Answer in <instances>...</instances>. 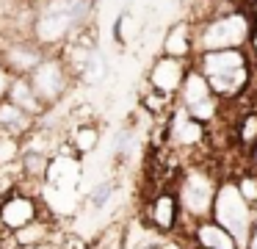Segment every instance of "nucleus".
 Wrapping results in <instances>:
<instances>
[{
	"label": "nucleus",
	"mask_w": 257,
	"mask_h": 249,
	"mask_svg": "<svg viewBox=\"0 0 257 249\" xmlns=\"http://www.w3.org/2000/svg\"><path fill=\"white\" fill-rule=\"evenodd\" d=\"M91 0H42L34 14V39L42 47L67 44L91 20Z\"/></svg>",
	"instance_id": "1"
},
{
	"label": "nucleus",
	"mask_w": 257,
	"mask_h": 249,
	"mask_svg": "<svg viewBox=\"0 0 257 249\" xmlns=\"http://www.w3.org/2000/svg\"><path fill=\"white\" fill-rule=\"evenodd\" d=\"M196 69L210 83L218 100H235L249 83V58L243 50H213L199 53Z\"/></svg>",
	"instance_id": "2"
},
{
	"label": "nucleus",
	"mask_w": 257,
	"mask_h": 249,
	"mask_svg": "<svg viewBox=\"0 0 257 249\" xmlns=\"http://www.w3.org/2000/svg\"><path fill=\"white\" fill-rule=\"evenodd\" d=\"M251 36V20L240 9L216 14L194 31V50L213 53V50H240Z\"/></svg>",
	"instance_id": "3"
},
{
	"label": "nucleus",
	"mask_w": 257,
	"mask_h": 249,
	"mask_svg": "<svg viewBox=\"0 0 257 249\" xmlns=\"http://www.w3.org/2000/svg\"><path fill=\"white\" fill-rule=\"evenodd\" d=\"M210 219L218 221V224H221L224 230L240 243V249H243L246 238H249L251 227H254V210H251V205L240 197L235 180H221L218 183Z\"/></svg>",
	"instance_id": "4"
},
{
	"label": "nucleus",
	"mask_w": 257,
	"mask_h": 249,
	"mask_svg": "<svg viewBox=\"0 0 257 249\" xmlns=\"http://www.w3.org/2000/svg\"><path fill=\"white\" fill-rule=\"evenodd\" d=\"M25 77H28V83L34 86L36 97H39L47 108H53V105L67 94L69 83H72V75L67 72L64 61L58 58V53L56 55H45V58L34 66V72L25 75Z\"/></svg>",
	"instance_id": "5"
},
{
	"label": "nucleus",
	"mask_w": 257,
	"mask_h": 249,
	"mask_svg": "<svg viewBox=\"0 0 257 249\" xmlns=\"http://www.w3.org/2000/svg\"><path fill=\"white\" fill-rule=\"evenodd\" d=\"M141 224H147L152 232L161 235H174L180 224V202L174 186L158 188V191L147 194V199L141 202Z\"/></svg>",
	"instance_id": "6"
},
{
	"label": "nucleus",
	"mask_w": 257,
	"mask_h": 249,
	"mask_svg": "<svg viewBox=\"0 0 257 249\" xmlns=\"http://www.w3.org/2000/svg\"><path fill=\"white\" fill-rule=\"evenodd\" d=\"M47 213H53V210H47L45 202L36 194L17 188V191H12L0 202V232L3 235H12V232L23 230L25 224H31V221L42 219Z\"/></svg>",
	"instance_id": "7"
},
{
	"label": "nucleus",
	"mask_w": 257,
	"mask_h": 249,
	"mask_svg": "<svg viewBox=\"0 0 257 249\" xmlns=\"http://www.w3.org/2000/svg\"><path fill=\"white\" fill-rule=\"evenodd\" d=\"M185 75H188V64H185V61L172 58V55H158L155 64L150 66L147 83H150L152 89H158V92L174 97V94L180 92V86H183Z\"/></svg>",
	"instance_id": "8"
},
{
	"label": "nucleus",
	"mask_w": 257,
	"mask_h": 249,
	"mask_svg": "<svg viewBox=\"0 0 257 249\" xmlns=\"http://www.w3.org/2000/svg\"><path fill=\"white\" fill-rule=\"evenodd\" d=\"M42 44L36 42H25V39H17L14 44H9L3 53H0V64L6 66L12 75H31L34 72V66L39 64L42 58H45V53H42Z\"/></svg>",
	"instance_id": "9"
},
{
	"label": "nucleus",
	"mask_w": 257,
	"mask_h": 249,
	"mask_svg": "<svg viewBox=\"0 0 257 249\" xmlns=\"http://www.w3.org/2000/svg\"><path fill=\"white\" fill-rule=\"evenodd\" d=\"M36 125H39V119L31 116L28 111H23L20 105H14L12 100H3L0 103V133L3 136H12L17 141H23Z\"/></svg>",
	"instance_id": "10"
},
{
	"label": "nucleus",
	"mask_w": 257,
	"mask_h": 249,
	"mask_svg": "<svg viewBox=\"0 0 257 249\" xmlns=\"http://www.w3.org/2000/svg\"><path fill=\"white\" fill-rule=\"evenodd\" d=\"M191 243H194V246H202V249H240V243L213 219L196 221Z\"/></svg>",
	"instance_id": "11"
},
{
	"label": "nucleus",
	"mask_w": 257,
	"mask_h": 249,
	"mask_svg": "<svg viewBox=\"0 0 257 249\" xmlns=\"http://www.w3.org/2000/svg\"><path fill=\"white\" fill-rule=\"evenodd\" d=\"M177 97H180V108L191 111V108H196V105L213 100L216 94H213L210 83L205 80V75H202L199 69H188V75H185V80H183V86H180Z\"/></svg>",
	"instance_id": "12"
},
{
	"label": "nucleus",
	"mask_w": 257,
	"mask_h": 249,
	"mask_svg": "<svg viewBox=\"0 0 257 249\" xmlns=\"http://www.w3.org/2000/svg\"><path fill=\"white\" fill-rule=\"evenodd\" d=\"M9 100H12L14 105H20L23 111H28L31 116H36V119H42V116L50 111L39 97H36L34 86L28 83V77H25V75H14L12 89H9Z\"/></svg>",
	"instance_id": "13"
},
{
	"label": "nucleus",
	"mask_w": 257,
	"mask_h": 249,
	"mask_svg": "<svg viewBox=\"0 0 257 249\" xmlns=\"http://www.w3.org/2000/svg\"><path fill=\"white\" fill-rule=\"evenodd\" d=\"M163 55H172V58H191L194 55V28L188 22H177L166 31L163 39Z\"/></svg>",
	"instance_id": "14"
},
{
	"label": "nucleus",
	"mask_w": 257,
	"mask_h": 249,
	"mask_svg": "<svg viewBox=\"0 0 257 249\" xmlns=\"http://www.w3.org/2000/svg\"><path fill=\"white\" fill-rule=\"evenodd\" d=\"M232 141L240 152H249L257 147V111H246L232 125Z\"/></svg>",
	"instance_id": "15"
},
{
	"label": "nucleus",
	"mask_w": 257,
	"mask_h": 249,
	"mask_svg": "<svg viewBox=\"0 0 257 249\" xmlns=\"http://www.w3.org/2000/svg\"><path fill=\"white\" fill-rule=\"evenodd\" d=\"M69 144H72L78 158L94 152L97 144H100V127H97L94 122H75L72 133H69Z\"/></svg>",
	"instance_id": "16"
},
{
	"label": "nucleus",
	"mask_w": 257,
	"mask_h": 249,
	"mask_svg": "<svg viewBox=\"0 0 257 249\" xmlns=\"http://www.w3.org/2000/svg\"><path fill=\"white\" fill-rule=\"evenodd\" d=\"M116 191H119V180L116 177H105V180H100L97 186H91V191L86 194V199H83V208L89 210V213H100V210H105L108 205H111V199Z\"/></svg>",
	"instance_id": "17"
},
{
	"label": "nucleus",
	"mask_w": 257,
	"mask_h": 249,
	"mask_svg": "<svg viewBox=\"0 0 257 249\" xmlns=\"http://www.w3.org/2000/svg\"><path fill=\"white\" fill-rule=\"evenodd\" d=\"M105 75H108V58L100 53V47H97V50H91V53H89L86 66H83V72H80L78 80L89 83V86H97V83L105 80Z\"/></svg>",
	"instance_id": "18"
},
{
	"label": "nucleus",
	"mask_w": 257,
	"mask_h": 249,
	"mask_svg": "<svg viewBox=\"0 0 257 249\" xmlns=\"http://www.w3.org/2000/svg\"><path fill=\"white\" fill-rule=\"evenodd\" d=\"M232 180H235V186H238L240 197L254 208V205H257V172L254 169H246V172H240L238 177H232Z\"/></svg>",
	"instance_id": "19"
},
{
	"label": "nucleus",
	"mask_w": 257,
	"mask_h": 249,
	"mask_svg": "<svg viewBox=\"0 0 257 249\" xmlns=\"http://www.w3.org/2000/svg\"><path fill=\"white\" fill-rule=\"evenodd\" d=\"M12 80H14V75L6 69V66L0 64V103L3 100H9V89H12Z\"/></svg>",
	"instance_id": "20"
},
{
	"label": "nucleus",
	"mask_w": 257,
	"mask_h": 249,
	"mask_svg": "<svg viewBox=\"0 0 257 249\" xmlns=\"http://www.w3.org/2000/svg\"><path fill=\"white\" fill-rule=\"evenodd\" d=\"M61 235H64V230H61V227H56V232L50 235V241L39 243L36 249H64V246H61Z\"/></svg>",
	"instance_id": "21"
},
{
	"label": "nucleus",
	"mask_w": 257,
	"mask_h": 249,
	"mask_svg": "<svg viewBox=\"0 0 257 249\" xmlns=\"http://www.w3.org/2000/svg\"><path fill=\"white\" fill-rule=\"evenodd\" d=\"M243 249H257V224L251 227V232H249V238H246Z\"/></svg>",
	"instance_id": "22"
},
{
	"label": "nucleus",
	"mask_w": 257,
	"mask_h": 249,
	"mask_svg": "<svg viewBox=\"0 0 257 249\" xmlns=\"http://www.w3.org/2000/svg\"><path fill=\"white\" fill-rule=\"evenodd\" d=\"M251 169H254V172H257V147H254V149H251Z\"/></svg>",
	"instance_id": "23"
},
{
	"label": "nucleus",
	"mask_w": 257,
	"mask_h": 249,
	"mask_svg": "<svg viewBox=\"0 0 257 249\" xmlns=\"http://www.w3.org/2000/svg\"><path fill=\"white\" fill-rule=\"evenodd\" d=\"M188 249H202V246H194V243H191V246H188Z\"/></svg>",
	"instance_id": "24"
}]
</instances>
